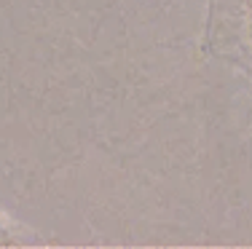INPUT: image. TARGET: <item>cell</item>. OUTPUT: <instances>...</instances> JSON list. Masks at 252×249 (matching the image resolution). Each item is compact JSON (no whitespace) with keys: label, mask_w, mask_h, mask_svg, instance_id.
<instances>
[{"label":"cell","mask_w":252,"mask_h":249,"mask_svg":"<svg viewBox=\"0 0 252 249\" xmlns=\"http://www.w3.org/2000/svg\"><path fill=\"white\" fill-rule=\"evenodd\" d=\"M199 51L252 81V0H207Z\"/></svg>","instance_id":"1"},{"label":"cell","mask_w":252,"mask_h":249,"mask_svg":"<svg viewBox=\"0 0 252 249\" xmlns=\"http://www.w3.org/2000/svg\"><path fill=\"white\" fill-rule=\"evenodd\" d=\"M38 236H32L25 225L14 222L8 215L0 212V247H14V244H38Z\"/></svg>","instance_id":"2"}]
</instances>
